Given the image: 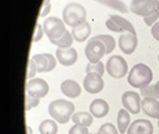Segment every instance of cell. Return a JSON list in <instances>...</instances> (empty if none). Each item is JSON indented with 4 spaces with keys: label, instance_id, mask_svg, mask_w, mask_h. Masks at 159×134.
Here are the masks:
<instances>
[{
    "label": "cell",
    "instance_id": "cell-31",
    "mask_svg": "<svg viewBox=\"0 0 159 134\" xmlns=\"http://www.w3.org/2000/svg\"><path fill=\"white\" fill-rule=\"evenodd\" d=\"M38 73V70H37V65H36V63H34V60L32 58H30L29 60V69H27V78L29 80H31L34 77V75Z\"/></svg>",
    "mask_w": 159,
    "mask_h": 134
},
{
    "label": "cell",
    "instance_id": "cell-32",
    "mask_svg": "<svg viewBox=\"0 0 159 134\" xmlns=\"http://www.w3.org/2000/svg\"><path fill=\"white\" fill-rule=\"evenodd\" d=\"M69 134H92V133H89L88 127L79 126V125H74L73 127L69 129Z\"/></svg>",
    "mask_w": 159,
    "mask_h": 134
},
{
    "label": "cell",
    "instance_id": "cell-3",
    "mask_svg": "<svg viewBox=\"0 0 159 134\" xmlns=\"http://www.w3.org/2000/svg\"><path fill=\"white\" fill-rule=\"evenodd\" d=\"M87 18V11L83 5L80 2H69L66 4V7L63 8L62 12V19L64 24L70 27H76L81 25L82 23L86 21Z\"/></svg>",
    "mask_w": 159,
    "mask_h": 134
},
{
    "label": "cell",
    "instance_id": "cell-17",
    "mask_svg": "<svg viewBox=\"0 0 159 134\" xmlns=\"http://www.w3.org/2000/svg\"><path fill=\"white\" fill-rule=\"evenodd\" d=\"M90 34H92V26H90V24L87 20L84 23H82L81 25L74 27L73 30H71V34H73L74 40H76L79 43L86 42L89 38Z\"/></svg>",
    "mask_w": 159,
    "mask_h": 134
},
{
    "label": "cell",
    "instance_id": "cell-9",
    "mask_svg": "<svg viewBox=\"0 0 159 134\" xmlns=\"http://www.w3.org/2000/svg\"><path fill=\"white\" fill-rule=\"evenodd\" d=\"M83 88L89 94H99L105 88V81L96 73H87L83 80Z\"/></svg>",
    "mask_w": 159,
    "mask_h": 134
},
{
    "label": "cell",
    "instance_id": "cell-4",
    "mask_svg": "<svg viewBox=\"0 0 159 134\" xmlns=\"http://www.w3.org/2000/svg\"><path fill=\"white\" fill-rule=\"evenodd\" d=\"M106 71L111 77L120 80L128 74V64L124 57L119 55H113L107 60Z\"/></svg>",
    "mask_w": 159,
    "mask_h": 134
},
{
    "label": "cell",
    "instance_id": "cell-11",
    "mask_svg": "<svg viewBox=\"0 0 159 134\" xmlns=\"http://www.w3.org/2000/svg\"><path fill=\"white\" fill-rule=\"evenodd\" d=\"M118 45L125 55H132L138 47V37L137 34L124 32L120 34L119 39H118Z\"/></svg>",
    "mask_w": 159,
    "mask_h": 134
},
{
    "label": "cell",
    "instance_id": "cell-36",
    "mask_svg": "<svg viewBox=\"0 0 159 134\" xmlns=\"http://www.w3.org/2000/svg\"><path fill=\"white\" fill-rule=\"evenodd\" d=\"M106 26H107V29L108 30H111V31H113V32H118V34H124V31L120 29L114 21H113L111 18L108 20H106Z\"/></svg>",
    "mask_w": 159,
    "mask_h": 134
},
{
    "label": "cell",
    "instance_id": "cell-6",
    "mask_svg": "<svg viewBox=\"0 0 159 134\" xmlns=\"http://www.w3.org/2000/svg\"><path fill=\"white\" fill-rule=\"evenodd\" d=\"M159 8V0H132L129 11L139 17L146 18Z\"/></svg>",
    "mask_w": 159,
    "mask_h": 134
},
{
    "label": "cell",
    "instance_id": "cell-28",
    "mask_svg": "<svg viewBox=\"0 0 159 134\" xmlns=\"http://www.w3.org/2000/svg\"><path fill=\"white\" fill-rule=\"evenodd\" d=\"M96 134H119L118 127L114 126L111 122H106L103 125H101V127L99 128V132Z\"/></svg>",
    "mask_w": 159,
    "mask_h": 134
},
{
    "label": "cell",
    "instance_id": "cell-15",
    "mask_svg": "<svg viewBox=\"0 0 159 134\" xmlns=\"http://www.w3.org/2000/svg\"><path fill=\"white\" fill-rule=\"evenodd\" d=\"M89 113L93 115L94 118L102 119L109 113V105L103 99H95L89 105Z\"/></svg>",
    "mask_w": 159,
    "mask_h": 134
},
{
    "label": "cell",
    "instance_id": "cell-34",
    "mask_svg": "<svg viewBox=\"0 0 159 134\" xmlns=\"http://www.w3.org/2000/svg\"><path fill=\"white\" fill-rule=\"evenodd\" d=\"M43 34H44L43 25H42V24H37V25H36V32H34V36H33V42H34V43L39 42V40L43 38Z\"/></svg>",
    "mask_w": 159,
    "mask_h": 134
},
{
    "label": "cell",
    "instance_id": "cell-22",
    "mask_svg": "<svg viewBox=\"0 0 159 134\" xmlns=\"http://www.w3.org/2000/svg\"><path fill=\"white\" fill-rule=\"evenodd\" d=\"M38 129L40 134H57L58 125L57 121H55L53 119H47L40 122Z\"/></svg>",
    "mask_w": 159,
    "mask_h": 134
},
{
    "label": "cell",
    "instance_id": "cell-14",
    "mask_svg": "<svg viewBox=\"0 0 159 134\" xmlns=\"http://www.w3.org/2000/svg\"><path fill=\"white\" fill-rule=\"evenodd\" d=\"M141 110L151 119L159 120V100L153 97H145L141 101Z\"/></svg>",
    "mask_w": 159,
    "mask_h": 134
},
{
    "label": "cell",
    "instance_id": "cell-24",
    "mask_svg": "<svg viewBox=\"0 0 159 134\" xmlns=\"http://www.w3.org/2000/svg\"><path fill=\"white\" fill-rule=\"evenodd\" d=\"M99 40H101L103 43V45L106 47V55H109L111 52L114 51V49L116 47V42L109 34H98L95 36Z\"/></svg>",
    "mask_w": 159,
    "mask_h": 134
},
{
    "label": "cell",
    "instance_id": "cell-8",
    "mask_svg": "<svg viewBox=\"0 0 159 134\" xmlns=\"http://www.w3.org/2000/svg\"><path fill=\"white\" fill-rule=\"evenodd\" d=\"M141 95L135 92H125L121 96V103L124 108L131 114H139L141 110Z\"/></svg>",
    "mask_w": 159,
    "mask_h": 134
},
{
    "label": "cell",
    "instance_id": "cell-5",
    "mask_svg": "<svg viewBox=\"0 0 159 134\" xmlns=\"http://www.w3.org/2000/svg\"><path fill=\"white\" fill-rule=\"evenodd\" d=\"M43 29H44V34L48 36L49 40L58 39L66 31V24H64L63 19L55 17V16L49 17L43 21Z\"/></svg>",
    "mask_w": 159,
    "mask_h": 134
},
{
    "label": "cell",
    "instance_id": "cell-7",
    "mask_svg": "<svg viewBox=\"0 0 159 134\" xmlns=\"http://www.w3.org/2000/svg\"><path fill=\"white\" fill-rule=\"evenodd\" d=\"M84 54L89 63H99L106 55V47L101 40H99L96 37H93L88 40Z\"/></svg>",
    "mask_w": 159,
    "mask_h": 134
},
{
    "label": "cell",
    "instance_id": "cell-21",
    "mask_svg": "<svg viewBox=\"0 0 159 134\" xmlns=\"http://www.w3.org/2000/svg\"><path fill=\"white\" fill-rule=\"evenodd\" d=\"M96 2H99L101 5L113 8L115 11H119L120 13H128L129 8L122 0H95Z\"/></svg>",
    "mask_w": 159,
    "mask_h": 134
},
{
    "label": "cell",
    "instance_id": "cell-25",
    "mask_svg": "<svg viewBox=\"0 0 159 134\" xmlns=\"http://www.w3.org/2000/svg\"><path fill=\"white\" fill-rule=\"evenodd\" d=\"M31 58L34 60V63H36V65H37V70H38V73H47L49 63H48V58H47V56H45V55L44 54H36V55H32V57H31Z\"/></svg>",
    "mask_w": 159,
    "mask_h": 134
},
{
    "label": "cell",
    "instance_id": "cell-12",
    "mask_svg": "<svg viewBox=\"0 0 159 134\" xmlns=\"http://www.w3.org/2000/svg\"><path fill=\"white\" fill-rule=\"evenodd\" d=\"M56 58L60 62L62 65L64 67H70L76 63V60L79 58V54L76 51V49L71 47H66V49H61L58 47L56 50Z\"/></svg>",
    "mask_w": 159,
    "mask_h": 134
},
{
    "label": "cell",
    "instance_id": "cell-29",
    "mask_svg": "<svg viewBox=\"0 0 159 134\" xmlns=\"http://www.w3.org/2000/svg\"><path fill=\"white\" fill-rule=\"evenodd\" d=\"M39 100H40L39 97L32 96V95L26 93V96H25V110H30L32 108L37 107L39 105Z\"/></svg>",
    "mask_w": 159,
    "mask_h": 134
},
{
    "label": "cell",
    "instance_id": "cell-1",
    "mask_svg": "<svg viewBox=\"0 0 159 134\" xmlns=\"http://www.w3.org/2000/svg\"><path fill=\"white\" fill-rule=\"evenodd\" d=\"M153 80V73L151 68L146 65L144 63H138L133 68H131L128 76H127V82L128 84L133 88H140L145 87L151 84Z\"/></svg>",
    "mask_w": 159,
    "mask_h": 134
},
{
    "label": "cell",
    "instance_id": "cell-38",
    "mask_svg": "<svg viewBox=\"0 0 159 134\" xmlns=\"http://www.w3.org/2000/svg\"><path fill=\"white\" fill-rule=\"evenodd\" d=\"M154 89H156V92H157V94H158V97H159V81L157 83H154Z\"/></svg>",
    "mask_w": 159,
    "mask_h": 134
},
{
    "label": "cell",
    "instance_id": "cell-27",
    "mask_svg": "<svg viewBox=\"0 0 159 134\" xmlns=\"http://www.w3.org/2000/svg\"><path fill=\"white\" fill-rule=\"evenodd\" d=\"M105 70H106V65L102 63V62H99V63H88V65L86 68L87 73H96L99 75L105 74Z\"/></svg>",
    "mask_w": 159,
    "mask_h": 134
},
{
    "label": "cell",
    "instance_id": "cell-20",
    "mask_svg": "<svg viewBox=\"0 0 159 134\" xmlns=\"http://www.w3.org/2000/svg\"><path fill=\"white\" fill-rule=\"evenodd\" d=\"M93 115L88 112H77L74 113L71 116L74 125H79V126H84V127H89L93 123Z\"/></svg>",
    "mask_w": 159,
    "mask_h": 134
},
{
    "label": "cell",
    "instance_id": "cell-35",
    "mask_svg": "<svg viewBox=\"0 0 159 134\" xmlns=\"http://www.w3.org/2000/svg\"><path fill=\"white\" fill-rule=\"evenodd\" d=\"M50 11H51V2H50V0H44V4H43L42 8H40L39 17H47Z\"/></svg>",
    "mask_w": 159,
    "mask_h": 134
},
{
    "label": "cell",
    "instance_id": "cell-39",
    "mask_svg": "<svg viewBox=\"0 0 159 134\" xmlns=\"http://www.w3.org/2000/svg\"><path fill=\"white\" fill-rule=\"evenodd\" d=\"M158 62H159V55H158Z\"/></svg>",
    "mask_w": 159,
    "mask_h": 134
},
{
    "label": "cell",
    "instance_id": "cell-2",
    "mask_svg": "<svg viewBox=\"0 0 159 134\" xmlns=\"http://www.w3.org/2000/svg\"><path fill=\"white\" fill-rule=\"evenodd\" d=\"M48 110L53 120L63 125L71 119L74 112H75V105L68 100L57 99V100L50 102Z\"/></svg>",
    "mask_w": 159,
    "mask_h": 134
},
{
    "label": "cell",
    "instance_id": "cell-16",
    "mask_svg": "<svg viewBox=\"0 0 159 134\" xmlns=\"http://www.w3.org/2000/svg\"><path fill=\"white\" fill-rule=\"evenodd\" d=\"M61 92L68 97L75 99L81 95L82 88L75 80H64L61 83Z\"/></svg>",
    "mask_w": 159,
    "mask_h": 134
},
{
    "label": "cell",
    "instance_id": "cell-33",
    "mask_svg": "<svg viewBox=\"0 0 159 134\" xmlns=\"http://www.w3.org/2000/svg\"><path fill=\"white\" fill-rule=\"evenodd\" d=\"M45 56H47L48 58V63H49V65H48V70L47 73H50V71H52L53 69L56 68V64H57V60H56V57L53 56V55L51 54H44Z\"/></svg>",
    "mask_w": 159,
    "mask_h": 134
},
{
    "label": "cell",
    "instance_id": "cell-10",
    "mask_svg": "<svg viewBox=\"0 0 159 134\" xmlns=\"http://www.w3.org/2000/svg\"><path fill=\"white\" fill-rule=\"evenodd\" d=\"M26 93L37 97H45L49 93V84L45 80L40 77H33L27 81L26 83Z\"/></svg>",
    "mask_w": 159,
    "mask_h": 134
},
{
    "label": "cell",
    "instance_id": "cell-30",
    "mask_svg": "<svg viewBox=\"0 0 159 134\" xmlns=\"http://www.w3.org/2000/svg\"><path fill=\"white\" fill-rule=\"evenodd\" d=\"M158 20H159V8L156 11V12H153L151 16H148V17L144 18V21H145L146 25H147V26H151V27H152Z\"/></svg>",
    "mask_w": 159,
    "mask_h": 134
},
{
    "label": "cell",
    "instance_id": "cell-26",
    "mask_svg": "<svg viewBox=\"0 0 159 134\" xmlns=\"http://www.w3.org/2000/svg\"><path fill=\"white\" fill-rule=\"evenodd\" d=\"M139 93L141 95V97H153V99H157L159 100L158 94L154 89V84H148V86H145V87L140 88L139 89Z\"/></svg>",
    "mask_w": 159,
    "mask_h": 134
},
{
    "label": "cell",
    "instance_id": "cell-23",
    "mask_svg": "<svg viewBox=\"0 0 159 134\" xmlns=\"http://www.w3.org/2000/svg\"><path fill=\"white\" fill-rule=\"evenodd\" d=\"M50 42L52 43L53 45L61 47V49H66V47H73L74 38H73V34H71V32L66 30V34H63L61 38H58V39H55V40H50Z\"/></svg>",
    "mask_w": 159,
    "mask_h": 134
},
{
    "label": "cell",
    "instance_id": "cell-37",
    "mask_svg": "<svg viewBox=\"0 0 159 134\" xmlns=\"http://www.w3.org/2000/svg\"><path fill=\"white\" fill-rule=\"evenodd\" d=\"M151 34H152V37L159 43V20L151 27Z\"/></svg>",
    "mask_w": 159,
    "mask_h": 134
},
{
    "label": "cell",
    "instance_id": "cell-18",
    "mask_svg": "<svg viewBox=\"0 0 159 134\" xmlns=\"http://www.w3.org/2000/svg\"><path fill=\"white\" fill-rule=\"evenodd\" d=\"M116 127L120 134H125L127 129L131 125V113L127 112L125 108H121L118 112V116H116Z\"/></svg>",
    "mask_w": 159,
    "mask_h": 134
},
{
    "label": "cell",
    "instance_id": "cell-19",
    "mask_svg": "<svg viewBox=\"0 0 159 134\" xmlns=\"http://www.w3.org/2000/svg\"><path fill=\"white\" fill-rule=\"evenodd\" d=\"M111 19L118 25V26L124 31V32H128V34H137V31H135V27L133 26V24L129 21V20H127L126 18H124V17H121L119 14H112L111 17H109Z\"/></svg>",
    "mask_w": 159,
    "mask_h": 134
},
{
    "label": "cell",
    "instance_id": "cell-13",
    "mask_svg": "<svg viewBox=\"0 0 159 134\" xmlns=\"http://www.w3.org/2000/svg\"><path fill=\"white\" fill-rule=\"evenodd\" d=\"M153 125L150 120L146 119H138L131 122L127 129V134H153Z\"/></svg>",
    "mask_w": 159,
    "mask_h": 134
},
{
    "label": "cell",
    "instance_id": "cell-40",
    "mask_svg": "<svg viewBox=\"0 0 159 134\" xmlns=\"http://www.w3.org/2000/svg\"><path fill=\"white\" fill-rule=\"evenodd\" d=\"M158 127H159V120H158Z\"/></svg>",
    "mask_w": 159,
    "mask_h": 134
}]
</instances>
